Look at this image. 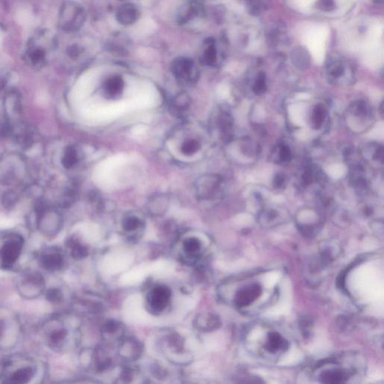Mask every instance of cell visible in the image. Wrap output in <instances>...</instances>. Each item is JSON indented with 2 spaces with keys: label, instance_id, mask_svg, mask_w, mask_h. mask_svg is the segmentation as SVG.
I'll use <instances>...</instances> for the list:
<instances>
[{
  "label": "cell",
  "instance_id": "1",
  "mask_svg": "<svg viewBox=\"0 0 384 384\" xmlns=\"http://www.w3.org/2000/svg\"><path fill=\"white\" fill-rule=\"evenodd\" d=\"M24 238L18 234H12L0 247V264L4 268H10L18 260L22 252Z\"/></svg>",
  "mask_w": 384,
  "mask_h": 384
},
{
  "label": "cell",
  "instance_id": "2",
  "mask_svg": "<svg viewBox=\"0 0 384 384\" xmlns=\"http://www.w3.org/2000/svg\"><path fill=\"white\" fill-rule=\"evenodd\" d=\"M171 290L164 285H157L147 295V306L154 314L163 312L170 303Z\"/></svg>",
  "mask_w": 384,
  "mask_h": 384
},
{
  "label": "cell",
  "instance_id": "3",
  "mask_svg": "<svg viewBox=\"0 0 384 384\" xmlns=\"http://www.w3.org/2000/svg\"><path fill=\"white\" fill-rule=\"evenodd\" d=\"M220 184L222 178L218 176H202L196 182V195L202 200L212 198L220 189Z\"/></svg>",
  "mask_w": 384,
  "mask_h": 384
},
{
  "label": "cell",
  "instance_id": "4",
  "mask_svg": "<svg viewBox=\"0 0 384 384\" xmlns=\"http://www.w3.org/2000/svg\"><path fill=\"white\" fill-rule=\"evenodd\" d=\"M39 260L46 271H58L64 264V256L58 248L52 246L44 249L39 256Z\"/></svg>",
  "mask_w": 384,
  "mask_h": 384
},
{
  "label": "cell",
  "instance_id": "5",
  "mask_svg": "<svg viewBox=\"0 0 384 384\" xmlns=\"http://www.w3.org/2000/svg\"><path fill=\"white\" fill-rule=\"evenodd\" d=\"M262 294L260 285L256 283L246 285L237 291L235 296V304L238 308L247 307L258 300Z\"/></svg>",
  "mask_w": 384,
  "mask_h": 384
},
{
  "label": "cell",
  "instance_id": "6",
  "mask_svg": "<svg viewBox=\"0 0 384 384\" xmlns=\"http://www.w3.org/2000/svg\"><path fill=\"white\" fill-rule=\"evenodd\" d=\"M36 373V368L32 364L20 366L15 369L6 378V382L14 384H27L31 380Z\"/></svg>",
  "mask_w": 384,
  "mask_h": 384
},
{
  "label": "cell",
  "instance_id": "7",
  "mask_svg": "<svg viewBox=\"0 0 384 384\" xmlns=\"http://www.w3.org/2000/svg\"><path fill=\"white\" fill-rule=\"evenodd\" d=\"M68 336V330L62 326H50L46 332V342L51 348H61L66 342Z\"/></svg>",
  "mask_w": 384,
  "mask_h": 384
},
{
  "label": "cell",
  "instance_id": "8",
  "mask_svg": "<svg viewBox=\"0 0 384 384\" xmlns=\"http://www.w3.org/2000/svg\"><path fill=\"white\" fill-rule=\"evenodd\" d=\"M350 376V374L349 372L345 369L337 368L324 370L320 375V380L324 384H344Z\"/></svg>",
  "mask_w": 384,
  "mask_h": 384
},
{
  "label": "cell",
  "instance_id": "9",
  "mask_svg": "<svg viewBox=\"0 0 384 384\" xmlns=\"http://www.w3.org/2000/svg\"><path fill=\"white\" fill-rule=\"evenodd\" d=\"M264 346L268 352L276 354L279 351L286 350L288 348V342L278 332H272L267 336Z\"/></svg>",
  "mask_w": 384,
  "mask_h": 384
},
{
  "label": "cell",
  "instance_id": "10",
  "mask_svg": "<svg viewBox=\"0 0 384 384\" xmlns=\"http://www.w3.org/2000/svg\"><path fill=\"white\" fill-rule=\"evenodd\" d=\"M220 319L212 314H202L195 320V326L200 331H212L218 328Z\"/></svg>",
  "mask_w": 384,
  "mask_h": 384
},
{
  "label": "cell",
  "instance_id": "11",
  "mask_svg": "<svg viewBox=\"0 0 384 384\" xmlns=\"http://www.w3.org/2000/svg\"><path fill=\"white\" fill-rule=\"evenodd\" d=\"M326 74L331 82L338 84L346 74L344 64L340 60H331L326 64Z\"/></svg>",
  "mask_w": 384,
  "mask_h": 384
},
{
  "label": "cell",
  "instance_id": "12",
  "mask_svg": "<svg viewBox=\"0 0 384 384\" xmlns=\"http://www.w3.org/2000/svg\"><path fill=\"white\" fill-rule=\"evenodd\" d=\"M272 160L278 164L286 165L292 160V154L290 148L284 144H280L272 151Z\"/></svg>",
  "mask_w": 384,
  "mask_h": 384
},
{
  "label": "cell",
  "instance_id": "13",
  "mask_svg": "<svg viewBox=\"0 0 384 384\" xmlns=\"http://www.w3.org/2000/svg\"><path fill=\"white\" fill-rule=\"evenodd\" d=\"M218 126L224 138L226 140H230L232 139L234 120L228 112H223L220 114L218 118Z\"/></svg>",
  "mask_w": 384,
  "mask_h": 384
},
{
  "label": "cell",
  "instance_id": "14",
  "mask_svg": "<svg viewBox=\"0 0 384 384\" xmlns=\"http://www.w3.org/2000/svg\"><path fill=\"white\" fill-rule=\"evenodd\" d=\"M183 250L187 256L190 258H199L201 250V242L196 237L186 238L182 243Z\"/></svg>",
  "mask_w": 384,
  "mask_h": 384
},
{
  "label": "cell",
  "instance_id": "15",
  "mask_svg": "<svg viewBox=\"0 0 384 384\" xmlns=\"http://www.w3.org/2000/svg\"><path fill=\"white\" fill-rule=\"evenodd\" d=\"M327 116V110L326 106L322 104H318L312 110L310 122L312 127L315 130L320 128L324 124Z\"/></svg>",
  "mask_w": 384,
  "mask_h": 384
},
{
  "label": "cell",
  "instance_id": "16",
  "mask_svg": "<svg viewBox=\"0 0 384 384\" xmlns=\"http://www.w3.org/2000/svg\"><path fill=\"white\" fill-rule=\"evenodd\" d=\"M68 247L70 248V254L74 259L80 260L88 254V250L78 240L70 238L67 242Z\"/></svg>",
  "mask_w": 384,
  "mask_h": 384
},
{
  "label": "cell",
  "instance_id": "17",
  "mask_svg": "<svg viewBox=\"0 0 384 384\" xmlns=\"http://www.w3.org/2000/svg\"><path fill=\"white\" fill-rule=\"evenodd\" d=\"M122 90V80L117 76L110 79L105 85V91L110 97H116L118 94H121Z\"/></svg>",
  "mask_w": 384,
  "mask_h": 384
},
{
  "label": "cell",
  "instance_id": "18",
  "mask_svg": "<svg viewBox=\"0 0 384 384\" xmlns=\"http://www.w3.org/2000/svg\"><path fill=\"white\" fill-rule=\"evenodd\" d=\"M190 97L186 92H182L174 98L172 102V108L175 112H182L190 106Z\"/></svg>",
  "mask_w": 384,
  "mask_h": 384
},
{
  "label": "cell",
  "instance_id": "19",
  "mask_svg": "<svg viewBox=\"0 0 384 384\" xmlns=\"http://www.w3.org/2000/svg\"><path fill=\"white\" fill-rule=\"evenodd\" d=\"M78 160V153L74 147L68 146L64 152L62 158V164L64 168H72L76 164Z\"/></svg>",
  "mask_w": 384,
  "mask_h": 384
},
{
  "label": "cell",
  "instance_id": "20",
  "mask_svg": "<svg viewBox=\"0 0 384 384\" xmlns=\"http://www.w3.org/2000/svg\"><path fill=\"white\" fill-rule=\"evenodd\" d=\"M141 226H142V222L140 219L135 216H128L122 222V228L126 232H134L141 228Z\"/></svg>",
  "mask_w": 384,
  "mask_h": 384
},
{
  "label": "cell",
  "instance_id": "21",
  "mask_svg": "<svg viewBox=\"0 0 384 384\" xmlns=\"http://www.w3.org/2000/svg\"><path fill=\"white\" fill-rule=\"evenodd\" d=\"M200 148V144L194 139H189L182 144L181 151L186 156H192Z\"/></svg>",
  "mask_w": 384,
  "mask_h": 384
},
{
  "label": "cell",
  "instance_id": "22",
  "mask_svg": "<svg viewBox=\"0 0 384 384\" xmlns=\"http://www.w3.org/2000/svg\"><path fill=\"white\" fill-rule=\"evenodd\" d=\"M266 79L264 72H261L258 74L254 84L253 86V92L258 96L264 94L266 91Z\"/></svg>",
  "mask_w": 384,
  "mask_h": 384
},
{
  "label": "cell",
  "instance_id": "23",
  "mask_svg": "<svg viewBox=\"0 0 384 384\" xmlns=\"http://www.w3.org/2000/svg\"><path fill=\"white\" fill-rule=\"evenodd\" d=\"M318 172H315L314 169L312 166H307L303 171L302 175V181L304 186H310L314 180H318Z\"/></svg>",
  "mask_w": 384,
  "mask_h": 384
},
{
  "label": "cell",
  "instance_id": "24",
  "mask_svg": "<svg viewBox=\"0 0 384 384\" xmlns=\"http://www.w3.org/2000/svg\"><path fill=\"white\" fill-rule=\"evenodd\" d=\"M45 296H46V300L52 304H57L62 300V294L61 290L57 288H50L48 290Z\"/></svg>",
  "mask_w": 384,
  "mask_h": 384
},
{
  "label": "cell",
  "instance_id": "25",
  "mask_svg": "<svg viewBox=\"0 0 384 384\" xmlns=\"http://www.w3.org/2000/svg\"><path fill=\"white\" fill-rule=\"evenodd\" d=\"M278 218V214L277 212L273 210H264L260 216V222L264 224L272 223Z\"/></svg>",
  "mask_w": 384,
  "mask_h": 384
},
{
  "label": "cell",
  "instance_id": "26",
  "mask_svg": "<svg viewBox=\"0 0 384 384\" xmlns=\"http://www.w3.org/2000/svg\"><path fill=\"white\" fill-rule=\"evenodd\" d=\"M273 187L276 189L284 188L285 186H286V178H285L284 175L282 174H276L274 176V178H273Z\"/></svg>",
  "mask_w": 384,
  "mask_h": 384
},
{
  "label": "cell",
  "instance_id": "27",
  "mask_svg": "<svg viewBox=\"0 0 384 384\" xmlns=\"http://www.w3.org/2000/svg\"><path fill=\"white\" fill-rule=\"evenodd\" d=\"M118 328H120V324H118V322L109 320L104 326L103 331L104 332L105 334H114L116 332L118 331L117 330Z\"/></svg>",
  "mask_w": 384,
  "mask_h": 384
},
{
  "label": "cell",
  "instance_id": "28",
  "mask_svg": "<svg viewBox=\"0 0 384 384\" xmlns=\"http://www.w3.org/2000/svg\"><path fill=\"white\" fill-rule=\"evenodd\" d=\"M318 7L322 10H332L334 8V0H319Z\"/></svg>",
  "mask_w": 384,
  "mask_h": 384
},
{
  "label": "cell",
  "instance_id": "29",
  "mask_svg": "<svg viewBox=\"0 0 384 384\" xmlns=\"http://www.w3.org/2000/svg\"><path fill=\"white\" fill-rule=\"evenodd\" d=\"M4 324L2 321L0 320V338H1L2 337L3 334H4Z\"/></svg>",
  "mask_w": 384,
  "mask_h": 384
},
{
  "label": "cell",
  "instance_id": "30",
  "mask_svg": "<svg viewBox=\"0 0 384 384\" xmlns=\"http://www.w3.org/2000/svg\"><path fill=\"white\" fill-rule=\"evenodd\" d=\"M2 42V34L1 32H0V44H1Z\"/></svg>",
  "mask_w": 384,
  "mask_h": 384
}]
</instances>
